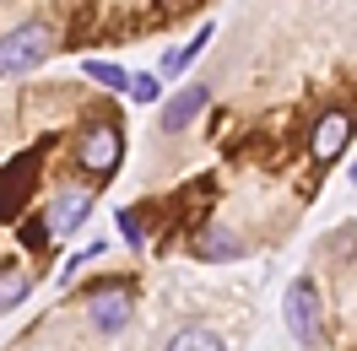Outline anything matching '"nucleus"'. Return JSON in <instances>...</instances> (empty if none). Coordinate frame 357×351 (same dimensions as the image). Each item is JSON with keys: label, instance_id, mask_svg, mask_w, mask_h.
Masks as SVG:
<instances>
[{"label": "nucleus", "instance_id": "1", "mask_svg": "<svg viewBox=\"0 0 357 351\" xmlns=\"http://www.w3.org/2000/svg\"><path fill=\"white\" fill-rule=\"evenodd\" d=\"M287 329L303 351L325 346V313H319V292H314L309 276H298V281L287 286Z\"/></svg>", "mask_w": 357, "mask_h": 351}, {"label": "nucleus", "instance_id": "2", "mask_svg": "<svg viewBox=\"0 0 357 351\" xmlns=\"http://www.w3.org/2000/svg\"><path fill=\"white\" fill-rule=\"evenodd\" d=\"M54 49V27L49 22H22L17 33L0 38V76H17V70H33Z\"/></svg>", "mask_w": 357, "mask_h": 351}, {"label": "nucleus", "instance_id": "3", "mask_svg": "<svg viewBox=\"0 0 357 351\" xmlns=\"http://www.w3.org/2000/svg\"><path fill=\"white\" fill-rule=\"evenodd\" d=\"M119 157H125V135L114 130V125H92V130L82 135V168H87L92 178H109L114 168H119Z\"/></svg>", "mask_w": 357, "mask_h": 351}, {"label": "nucleus", "instance_id": "4", "mask_svg": "<svg viewBox=\"0 0 357 351\" xmlns=\"http://www.w3.org/2000/svg\"><path fill=\"white\" fill-rule=\"evenodd\" d=\"M347 141H352V114H341V109H331L319 125H314V135H309V152H314V162H335V157L347 152Z\"/></svg>", "mask_w": 357, "mask_h": 351}, {"label": "nucleus", "instance_id": "5", "mask_svg": "<svg viewBox=\"0 0 357 351\" xmlns=\"http://www.w3.org/2000/svg\"><path fill=\"white\" fill-rule=\"evenodd\" d=\"M130 313H135V303H130V292H119V286H109V292L92 297V329H98V335L125 329V325H130Z\"/></svg>", "mask_w": 357, "mask_h": 351}, {"label": "nucleus", "instance_id": "6", "mask_svg": "<svg viewBox=\"0 0 357 351\" xmlns=\"http://www.w3.org/2000/svg\"><path fill=\"white\" fill-rule=\"evenodd\" d=\"M206 98H211V87H184L168 98V109H162V130H184L195 114L206 109Z\"/></svg>", "mask_w": 357, "mask_h": 351}, {"label": "nucleus", "instance_id": "7", "mask_svg": "<svg viewBox=\"0 0 357 351\" xmlns=\"http://www.w3.org/2000/svg\"><path fill=\"white\" fill-rule=\"evenodd\" d=\"M87 217H92V195H60V200H54V211H49L54 233H76Z\"/></svg>", "mask_w": 357, "mask_h": 351}, {"label": "nucleus", "instance_id": "8", "mask_svg": "<svg viewBox=\"0 0 357 351\" xmlns=\"http://www.w3.org/2000/svg\"><path fill=\"white\" fill-rule=\"evenodd\" d=\"M162 351H227V346H222L217 329L190 325V329H178V335H168V346H162Z\"/></svg>", "mask_w": 357, "mask_h": 351}, {"label": "nucleus", "instance_id": "9", "mask_svg": "<svg viewBox=\"0 0 357 351\" xmlns=\"http://www.w3.org/2000/svg\"><path fill=\"white\" fill-rule=\"evenodd\" d=\"M27 286H33V276H27L22 265H6V270H0V313L22 303V297H27Z\"/></svg>", "mask_w": 357, "mask_h": 351}, {"label": "nucleus", "instance_id": "10", "mask_svg": "<svg viewBox=\"0 0 357 351\" xmlns=\"http://www.w3.org/2000/svg\"><path fill=\"white\" fill-rule=\"evenodd\" d=\"M206 44H211V27H201V33H195V38H190L184 49H168V54H162V70H168V76L190 70V65H195V54H201Z\"/></svg>", "mask_w": 357, "mask_h": 351}, {"label": "nucleus", "instance_id": "11", "mask_svg": "<svg viewBox=\"0 0 357 351\" xmlns=\"http://www.w3.org/2000/svg\"><path fill=\"white\" fill-rule=\"evenodd\" d=\"M201 254H206V260H238V254H244V243L233 238V233H206V238H201Z\"/></svg>", "mask_w": 357, "mask_h": 351}, {"label": "nucleus", "instance_id": "12", "mask_svg": "<svg viewBox=\"0 0 357 351\" xmlns=\"http://www.w3.org/2000/svg\"><path fill=\"white\" fill-rule=\"evenodd\" d=\"M87 76L98 81V87H114V92H125V87H130V76H125L119 65H109V60H87Z\"/></svg>", "mask_w": 357, "mask_h": 351}, {"label": "nucleus", "instance_id": "13", "mask_svg": "<svg viewBox=\"0 0 357 351\" xmlns=\"http://www.w3.org/2000/svg\"><path fill=\"white\" fill-rule=\"evenodd\" d=\"M119 233L141 249V243H146V211H135V205H130V211H119Z\"/></svg>", "mask_w": 357, "mask_h": 351}, {"label": "nucleus", "instance_id": "14", "mask_svg": "<svg viewBox=\"0 0 357 351\" xmlns=\"http://www.w3.org/2000/svg\"><path fill=\"white\" fill-rule=\"evenodd\" d=\"M135 98V103H157V76H135L130 87H125Z\"/></svg>", "mask_w": 357, "mask_h": 351}]
</instances>
